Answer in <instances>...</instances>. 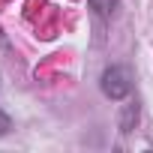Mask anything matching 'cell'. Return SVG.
I'll return each mask as SVG.
<instances>
[{"label":"cell","instance_id":"cell-1","mask_svg":"<svg viewBox=\"0 0 153 153\" xmlns=\"http://www.w3.org/2000/svg\"><path fill=\"white\" fill-rule=\"evenodd\" d=\"M99 90H102V96L111 99V102L129 99V93H132V69L123 66V63L105 66L102 75H99Z\"/></svg>","mask_w":153,"mask_h":153},{"label":"cell","instance_id":"cell-2","mask_svg":"<svg viewBox=\"0 0 153 153\" xmlns=\"http://www.w3.org/2000/svg\"><path fill=\"white\" fill-rule=\"evenodd\" d=\"M138 117H141V105H138V99H129V102L123 105V111H120V132L129 135V132L138 126Z\"/></svg>","mask_w":153,"mask_h":153},{"label":"cell","instance_id":"cell-3","mask_svg":"<svg viewBox=\"0 0 153 153\" xmlns=\"http://www.w3.org/2000/svg\"><path fill=\"white\" fill-rule=\"evenodd\" d=\"M87 3H90V9L96 15H111L114 6H117V0H87Z\"/></svg>","mask_w":153,"mask_h":153},{"label":"cell","instance_id":"cell-4","mask_svg":"<svg viewBox=\"0 0 153 153\" xmlns=\"http://www.w3.org/2000/svg\"><path fill=\"white\" fill-rule=\"evenodd\" d=\"M9 129H12V117H9L3 108H0V138H3V135H9Z\"/></svg>","mask_w":153,"mask_h":153}]
</instances>
